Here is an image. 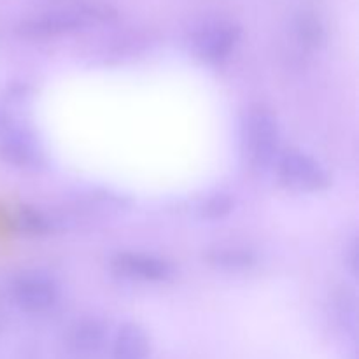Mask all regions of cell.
<instances>
[{
	"label": "cell",
	"mask_w": 359,
	"mask_h": 359,
	"mask_svg": "<svg viewBox=\"0 0 359 359\" xmlns=\"http://www.w3.org/2000/svg\"><path fill=\"white\" fill-rule=\"evenodd\" d=\"M242 144L252 167L269 168L279 153V125L276 116L265 107H252L242 125Z\"/></svg>",
	"instance_id": "obj_1"
},
{
	"label": "cell",
	"mask_w": 359,
	"mask_h": 359,
	"mask_svg": "<svg viewBox=\"0 0 359 359\" xmlns=\"http://www.w3.org/2000/svg\"><path fill=\"white\" fill-rule=\"evenodd\" d=\"M277 175L284 188L297 193H319L330 186V175L321 163L302 151H286L277 158Z\"/></svg>",
	"instance_id": "obj_2"
},
{
	"label": "cell",
	"mask_w": 359,
	"mask_h": 359,
	"mask_svg": "<svg viewBox=\"0 0 359 359\" xmlns=\"http://www.w3.org/2000/svg\"><path fill=\"white\" fill-rule=\"evenodd\" d=\"M241 37V28L224 20L209 21L193 34V46L203 60L219 63L233 51Z\"/></svg>",
	"instance_id": "obj_3"
},
{
	"label": "cell",
	"mask_w": 359,
	"mask_h": 359,
	"mask_svg": "<svg viewBox=\"0 0 359 359\" xmlns=\"http://www.w3.org/2000/svg\"><path fill=\"white\" fill-rule=\"evenodd\" d=\"M13 297L21 309L41 312L53 307L58 298V287L49 276L42 272H27L13 284Z\"/></svg>",
	"instance_id": "obj_4"
},
{
	"label": "cell",
	"mask_w": 359,
	"mask_h": 359,
	"mask_svg": "<svg viewBox=\"0 0 359 359\" xmlns=\"http://www.w3.org/2000/svg\"><path fill=\"white\" fill-rule=\"evenodd\" d=\"M112 269L118 276L128 279L161 283L174 277V266L156 256L139 255V252H123L112 259Z\"/></svg>",
	"instance_id": "obj_5"
},
{
	"label": "cell",
	"mask_w": 359,
	"mask_h": 359,
	"mask_svg": "<svg viewBox=\"0 0 359 359\" xmlns=\"http://www.w3.org/2000/svg\"><path fill=\"white\" fill-rule=\"evenodd\" d=\"M84 23L83 14L76 11H55V13L42 14V16L28 20L21 25V34L28 37H48L58 35L63 32H72Z\"/></svg>",
	"instance_id": "obj_6"
},
{
	"label": "cell",
	"mask_w": 359,
	"mask_h": 359,
	"mask_svg": "<svg viewBox=\"0 0 359 359\" xmlns=\"http://www.w3.org/2000/svg\"><path fill=\"white\" fill-rule=\"evenodd\" d=\"M0 158L14 167H32L37 163L39 151L30 135L21 130H9L0 139Z\"/></svg>",
	"instance_id": "obj_7"
},
{
	"label": "cell",
	"mask_w": 359,
	"mask_h": 359,
	"mask_svg": "<svg viewBox=\"0 0 359 359\" xmlns=\"http://www.w3.org/2000/svg\"><path fill=\"white\" fill-rule=\"evenodd\" d=\"M147 353L146 332L139 325L123 326L116 339V358L118 359H142Z\"/></svg>",
	"instance_id": "obj_8"
},
{
	"label": "cell",
	"mask_w": 359,
	"mask_h": 359,
	"mask_svg": "<svg viewBox=\"0 0 359 359\" xmlns=\"http://www.w3.org/2000/svg\"><path fill=\"white\" fill-rule=\"evenodd\" d=\"M205 259L212 266L223 270H245L255 265L256 258L248 249L235 248H217L210 249L205 255Z\"/></svg>",
	"instance_id": "obj_9"
},
{
	"label": "cell",
	"mask_w": 359,
	"mask_h": 359,
	"mask_svg": "<svg viewBox=\"0 0 359 359\" xmlns=\"http://www.w3.org/2000/svg\"><path fill=\"white\" fill-rule=\"evenodd\" d=\"M233 209V198H231L228 193H216V195L209 196V198L203 202L202 209H200V214L202 217L209 221H217L223 219L224 216L231 212Z\"/></svg>",
	"instance_id": "obj_10"
},
{
	"label": "cell",
	"mask_w": 359,
	"mask_h": 359,
	"mask_svg": "<svg viewBox=\"0 0 359 359\" xmlns=\"http://www.w3.org/2000/svg\"><path fill=\"white\" fill-rule=\"evenodd\" d=\"M16 224L21 231L34 235H42L46 233V231H49V228H51L49 226V221L44 217V214L39 212V210L30 209V207H23V209L18 212Z\"/></svg>",
	"instance_id": "obj_11"
},
{
	"label": "cell",
	"mask_w": 359,
	"mask_h": 359,
	"mask_svg": "<svg viewBox=\"0 0 359 359\" xmlns=\"http://www.w3.org/2000/svg\"><path fill=\"white\" fill-rule=\"evenodd\" d=\"M300 32H302V35H304V37L311 42H316L321 39V27H319L314 20H307V18H305V20H302Z\"/></svg>",
	"instance_id": "obj_12"
},
{
	"label": "cell",
	"mask_w": 359,
	"mask_h": 359,
	"mask_svg": "<svg viewBox=\"0 0 359 359\" xmlns=\"http://www.w3.org/2000/svg\"><path fill=\"white\" fill-rule=\"evenodd\" d=\"M4 123H6V118H4V114H2V112H0V126H2Z\"/></svg>",
	"instance_id": "obj_13"
}]
</instances>
